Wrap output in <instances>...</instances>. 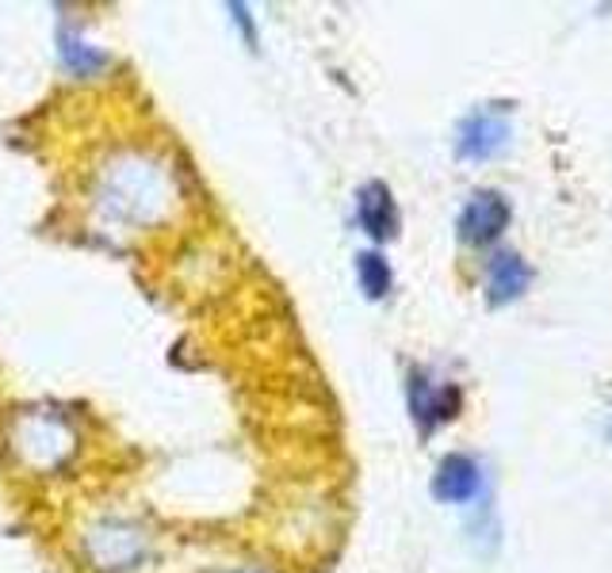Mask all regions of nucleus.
<instances>
[{
    "label": "nucleus",
    "instance_id": "obj_1",
    "mask_svg": "<svg viewBox=\"0 0 612 573\" xmlns=\"http://www.w3.org/2000/svg\"><path fill=\"white\" fill-rule=\"evenodd\" d=\"M510 111L505 108H482L474 111V115H467L463 123H459V134H456V153L463 161H490L498 157V153L510 145Z\"/></svg>",
    "mask_w": 612,
    "mask_h": 573
},
{
    "label": "nucleus",
    "instance_id": "obj_2",
    "mask_svg": "<svg viewBox=\"0 0 612 573\" xmlns=\"http://www.w3.org/2000/svg\"><path fill=\"white\" fill-rule=\"evenodd\" d=\"M510 218H513L510 199L502 191H474L463 211H459L456 230L467 245H490V241H498L510 230Z\"/></svg>",
    "mask_w": 612,
    "mask_h": 573
},
{
    "label": "nucleus",
    "instance_id": "obj_3",
    "mask_svg": "<svg viewBox=\"0 0 612 573\" xmlns=\"http://www.w3.org/2000/svg\"><path fill=\"white\" fill-rule=\"evenodd\" d=\"M409 414H414V425L422 432L440 429L445 421H452L459 414V390L456 386H437L425 371H409Z\"/></svg>",
    "mask_w": 612,
    "mask_h": 573
},
{
    "label": "nucleus",
    "instance_id": "obj_4",
    "mask_svg": "<svg viewBox=\"0 0 612 573\" xmlns=\"http://www.w3.org/2000/svg\"><path fill=\"white\" fill-rule=\"evenodd\" d=\"M357 222L372 241H391L398 233V203L383 180H368L357 191Z\"/></svg>",
    "mask_w": 612,
    "mask_h": 573
},
{
    "label": "nucleus",
    "instance_id": "obj_5",
    "mask_svg": "<svg viewBox=\"0 0 612 573\" xmlns=\"http://www.w3.org/2000/svg\"><path fill=\"white\" fill-rule=\"evenodd\" d=\"M482 489V471L479 463H474L471 455H445L437 466V474H433V494H437V502L445 505H467L474 502Z\"/></svg>",
    "mask_w": 612,
    "mask_h": 573
},
{
    "label": "nucleus",
    "instance_id": "obj_6",
    "mask_svg": "<svg viewBox=\"0 0 612 573\" xmlns=\"http://www.w3.org/2000/svg\"><path fill=\"white\" fill-rule=\"evenodd\" d=\"M533 284V268L525 264V256L521 253H494V261H490L487 268V302L490 306H510L517 302L521 295Z\"/></svg>",
    "mask_w": 612,
    "mask_h": 573
},
{
    "label": "nucleus",
    "instance_id": "obj_7",
    "mask_svg": "<svg viewBox=\"0 0 612 573\" xmlns=\"http://www.w3.org/2000/svg\"><path fill=\"white\" fill-rule=\"evenodd\" d=\"M92 543H108V551L96 554L103 570H131L142 559V536L134 528L108 524L103 531H92Z\"/></svg>",
    "mask_w": 612,
    "mask_h": 573
},
{
    "label": "nucleus",
    "instance_id": "obj_8",
    "mask_svg": "<svg viewBox=\"0 0 612 573\" xmlns=\"http://www.w3.org/2000/svg\"><path fill=\"white\" fill-rule=\"evenodd\" d=\"M58 54H62V66H66L69 73H77V77H92V73L111 66L108 54L96 51L92 43H85V38L74 35V31H66V27L58 31Z\"/></svg>",
    "mask_w": 612,
    "mask_h": 573
},
{
    "label": "nucleus",
    "instance_id": "obj_9",
    "mask_svg": "<svg viewBox=\"0 0 612 573\" xmlns=\"http://www.w3.org/2000/svg\"><path fill=\"white\" fill-rule=\"evenodd\" d=\"M357 284L364 290V298H372V302L391 295L394 272L383 253H372V249H368V253H357Z\"/></svg>",
    "mask_w": 612,
    "mask_h": 573
},
{
    "label": "nucleus",
    "instance_id": "obj_10",
    "mask_svg": "<svg viewBox=\"0 0 612 573\" xmlns=\"http://www.w3.org/2000/svg\"><path fill=\"white\" fill-rule=\"evenodd\" d=\"M227 12L233 15V23L241 27V35H245L249 46H256V31H253V15H249L245 4H227Z\"/></svg>",
    "mask_w": 612,
    "mask_h": 573
}]
</instances>
